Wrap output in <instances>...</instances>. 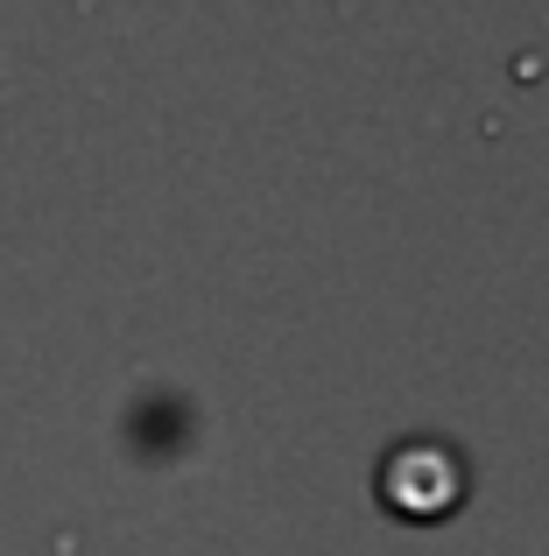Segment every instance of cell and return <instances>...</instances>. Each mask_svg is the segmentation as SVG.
I'll use <instances>...</instances> for the list:
<instances>
[{
  "label": "cell",
  "mask_w": 549,
  "mask_h": 556,
  "mask_svg": "<svg viewBox=\"0 0 549 556\" xmlns=\"http://www.w3.org/2000/svg\"><path fill=\"white\" fill-rule=\"evenodd\" d=\"M458 493H465V465H458L451 444H437V437H409V444L387 451L381 501L395 507V515H451Z\"/></svg>",
  "instance_id": "1"
}]
</instances>
